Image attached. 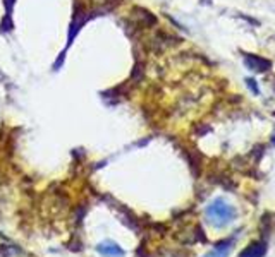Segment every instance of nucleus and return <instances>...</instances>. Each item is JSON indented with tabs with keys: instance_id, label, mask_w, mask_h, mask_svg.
I'll use <instances>...</instances> for the list:
<instances>
[{
	"instance_id": "6",
	"label": "nucleus",
	"mask_w": 275,
	"mask_h": 257,
	"mask_svg": "<svg viewBox=\"0 0 275 257\" xmlns=\"http://www.w3.org/2000/svg\"><path fill=\"white\" fill-rule=\"evenodd\" d=\"M134 15H139V19H141V22L143 24H146V26H152V24H157V17L150 12V10H145V9H141V7H138V9H134Z\"/></svg>"
},
{
	"instance_id": "8",
	"label": "nucleus",
	"mask_w": 275,
	"mask_h": 257,
	"mask_svg": "<svg viewBox=\"0 0 275 257\" xmlns=\"http://www.w3.org/2000/svg\"><path fill=\"white\" fill-rule=\"evenodd\" d=\"M246 83H248V86H250L251 89H253V93H258V89H257V84H255V81H253V79H248Z\"/></svg>"
},
{
	"instance_id": "4",
	"label": "nucleus",
	"mask_w": 275,
	"mask_h": 257,
	"mask_svg": "<svg viewBox=\"0 0 275 257\" xmlns=\"http://www.w3.org/2000/svg\"><path fill=\"white\" fill-rule=\"evenodd\" d=\"M265 251H267L265 244L257 242V244L250 245L248 249H245L239 257H263V256H265Z\"/></svg>"
},
{
	"instance_id": "7",
	"label": "nucleus",
	"mask_w": 275,
	"mask_h": 257,
	"mask_svg": "<svg viewBox=\"0 0 275 257\" xmlns=\"http://www.w3.org/2000/svg\"><path fill=\"white\" fill-rule=\"evenodd\" d=\"M12 29V15H3V21L0 24V31L2 33H7V31Z\"/></svg>"
},
{
	"instance_id": "5",
	"label": "nucleus",
	"mask_w": 275,
	"mask_h": 257,
	"mask_svg": "<svg viewBox=\"0 0 275 257\" xmlns=\"http://www.w3.org/2000/svg\"><path fill=\"white\" fill-rule=\"evenodd\" d=\"M231 245H232V240H226V242L217 244L214 251L208 252L205 257H227L229 256V251H231Z\"/></svg>"
},
{
	"instance_id": "1",
	"label": "nucleus",
	"mask_w": 275,
	"mask_h": 257,
	"mask_svg": "<svg viewBox=\"0 0 275 257\" xmlns=\"http://www.w3.org/2000/svg\"><path fill=\"white\" fill-rule=\"evenodd\" d=\"M232 214H234V209H232L231 206H227L224 201H215L214 204H210L207 209V216L210 218V221L215 225L227 223L232 218Z\"/></svg>"
},
{
	"instance_id": "3",
	"label": "nucleus",
	"mask_w": 275,
	"mask_h": 257,
	"mask_svg": "<svg viewBox=\"0 0 275 257\" xmlns=\"http://www.w3.org/2000/svg\"><path fill=\"white\" fill-rule=\"evenodd\" d=\"M245 64L248 65V69H251V71H255V72H267L270 67H272V64H270L269 60H265V58H262V57H257V55H251V53L245 55Z\"/></svg>"
},
{
	"instance_id": "2",
	"label": "nucleus",
	"mask_w": 275,
	"mask_h": 257,
	"mask_svg": "<svg viewBox=\"0 0 275 257\" xmlns=\"http://www.w3.org/2000/svg\"><path fill=\"white\" fill-rule=\"evenodd\" d=\"M96 251L100 256L103 257H124V249L119 244H115L114 240H105L96 245Z\"/></svg>"
}]
</instances>
